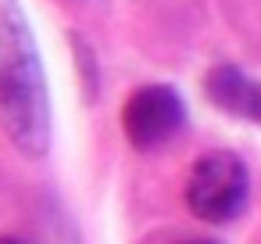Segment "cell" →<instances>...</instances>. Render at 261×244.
Masks as SVG:
<instances>
[{"mask_svg": "<svg viewBox=\"0 0 261 244\" xmlns=\"http://www.w3.org/2000/svg\"><path fill=\"white\" fill-rule=\"evenodd\" d=\"M0 122L22 154L50 147V101L43 61L18 0H0Z\"/></svg>", "mask_w": 261, "mask_h": 244, "instance_id": "cell-1", "label": "cell"}, {"mask_svg": "<svg viewBox=\"0 0 261 244\" xmlns=\"http://www.w3.org/2000/svg\"><path fill=\"white\" fill-rule=\"evenodd\" d=\"M247 194H250V180H247V169L236 154L229 151H207L200 154L190 172H186V187H182V197H186V208L207 223V226H225L232 223L243 205H247Z\"/></svg>", "mask_w": 261, "mask_h": 244, "instance_id": "cell-2", "label": "cell"}, {"mask_svg": "<svg viewBox=\"0 0 261 244\" xmlns=\"http://www.w3.org/2000/svg\"><path fill=\"white\" fill-rule=\"evenodd\" d=\"M182 122H186V104H182L179 90H172L165 83L136 86L122 104V133L136 151H154V147L175 140Z\"/></svg>", "mask_w": 261, "mask_h": 244, "instance_id": "cell-3", "label": "cell"}, {"mask_svg": "<svg viewBox=\"0 0 261 244\" xmlns=\"http://www.w3.org/2000/svg\"><path fill=\"white\" fill-rule=\"evenodd\" d=\"M204 97L232 119L261 122V83L250 79L240 65H211L204 72Z\"/></svg>", "mask_w": 261, "mask_h": 244, "instance_id": "cell-4", "label": "cell"}, {"mask_svg": "<svg viewBox=\"0 0 261 244\" xmlns=\"http://www.w3.org/2000/svg\"><path fill=\"white\" fill-rule=\"evenodd\" d=\"M172 244H218V240H211V237H179Z\"/></svg>", "mask_w": 261, "mask_h": 244, "instance_id": "cell-5", "label": "cell"}, {"mask_svg": "<svg viewBox=\"0 0 261 244\" xmlns=\"http://www.w3.org/2000/svg\"><path fill=\"white\" fill-rule=\"evenodd\" d=\"M0 244H25L22 237H0Z\"/></svg>", "mask_w": 261, "mask_h": 244, "instance_id": "cell-6", "label": "cell"}]
</instances>
